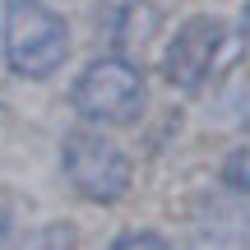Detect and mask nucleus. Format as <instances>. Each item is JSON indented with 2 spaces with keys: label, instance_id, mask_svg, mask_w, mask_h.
I'll list each match as a JSON object with an SVG mask.
<instances>
[{
  "label": "nucleus",
  "instance_id": "nucleus-1",
  "mask_svg": "<svg viewBox=\"0 0 250 250\" xmlns=\"http://www.w3.org/2000/svg\"><path fill=\"white\" fill-rule=\"evenodd\" d=\"M0 46H5V65L19 79H46L70 56V28L42 0H9L5 23H0Z\"/></svg>",
  "mask_w": 250,
  "mask_h": 250
},
{
  "label": "nucleus",
  "instance_id": "nucleus-2",
  "mask_svg": "<svg viewBox=\"0 0 250 250\" xmlns=\"http://www.w3.org/2000/svg\"><path fill=\"white\" fill-rule=\"evenodd\" d=\"M241 56V33H236L227 19L218 14H195L171 33L167 51H162V74H167L176 88L199 93L227 74V65Z\"/></svg>",
  "mask_w": 250,
  "mask_h": 250
},
{
  "label": "nucleus",
  "instance_id": "nucleus-3",
  "mask_svg": "<svg viewBox=\"0 0 250 250\" xmlns=\"http://www.w3.org/2000/svg\"><path fill=\"white\" fill-rule=\"evenodd\" d=\"M70 102L88 125H130L144 111V74L130 56H102L74 79Z\"/></svg>",
  "mask_w": 250,
  "mask_h": 250
},
{
  "label": "nucleus",
  "instance_id": "nucleus-4",
  "mask_svg": "<svg viewBox=\"0 0 250 250\" xmlns=\"http://www.w3.org/2000/svg\"><path fill=\"white\" fill-rule=\"evenodd\" d=\"M61 167L70 176V186L93 204H116L130 195L134 167L125 158L121 144H111V134L102 130H74L61 148Z\"/></svg>",
  "mask_w": 250,
  "mask_h": 250
},
{
  "label": "nucleus",
  "instance_id": "nucleus-5",
  "mask_svg": "<svg viewBox=\"0 0 250 250\" xmlns=\"http://www.w3.org/2000/svg\"><path fill=\"white\" fill-rule=\"evenodd\" d=\"M79 246V236H74V227H65V223H51V227H42L37 236H28L23 250H74Z\"/></svg>",
  "mask_w": 250,
  "mask_h": 250
},
{
  "label": "nucleus",
  "instance_id": "nucleus-6",
  "mask_svg": "<svg viewBox=\"0 0 250 250\" xmlns=\"http://www.w3.org/2000/svg\"><path fill=\"white\" fill-rule=\"evenodd\" d=\"M223 181L232 190H241V195H250V144H241V148L223 162Z\"/></svg>",
  "mask_w": 250,
  "mask_h": 250
},
{
  "label": "nucleus",
  "instance_id": "nucleus-7",
  "mask_svg": "<svg viewBox=\"0 0 250 250\" xmlns=\"http://www.w3.org/2000/svg\"><path fill=\"white\" fill-rule=\"evenodd\" d=\"M111 250H167V241L158 232H121L111 241Z\"/></svg>",
  "mask_w": 250,
  "mask_h": 250
},
{
  "label": "nucleus",
  "instance_id": "nucleus-8",
  "mask_svg": "<svg viewBox=\"0 0 250 250\" xmlns=\"http://www.w3.org/2000/svg\"><path fill=\"white\" fill-rule=\"evenodd\" d=\"M241 42L250 46V0H246V9H241Z\"/></svg>",
  "mask_w": 250,
  "mask_h": 250
}]
</instances>
